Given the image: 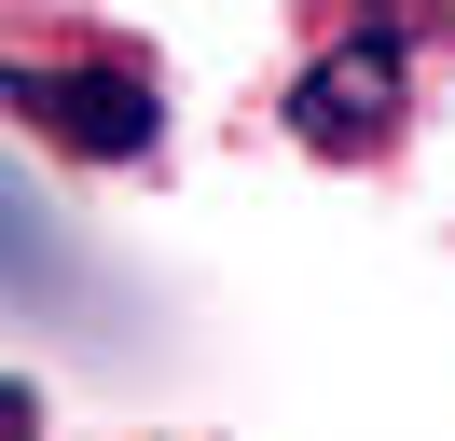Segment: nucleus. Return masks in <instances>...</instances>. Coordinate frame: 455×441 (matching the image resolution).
Masks as SVG:
<instances>
[{"mask_svg":"<svg viewBox=\"0 0 455 441\" xmlns=\"http://www.w3.org/2000/svg\"><path fill=\"white\" fill-rule=\"evenodd\" d=\"M0 110L84 165H152V138H166V97L139 69H0Z\"/></svg>","mask_w":455,"mask_h":441,"instance_id":"f257e3e1","label":"nucleus"},{"mask_svg":"<svg viewBox=\"0 0 455 441\" xmlns=\"http://www.w3.org/2000/svg\"><path fill=\"white\" fill-rule=\"evenodd\" d=\"M290 138H304L317 165H372V152L400 138V42H387V28L331 42L304 83H290Z\"/></svg>","mask_w":455,"mask_h":441,"instance_id":"f03ea898","label":"nucleus"},{"mask_svg":"<svg viewBox=\"0 0 455 441\" xmlns=\"http://www.w3.org/2000/svg\"><path fill=\"white\" fill-rule=\"evenodd\" d=\"M427 14H442V0H359V28H387V42H414Z\"/></svg>","mask_w":455,"mask_h":441,"instance_id":"7ed1b4c3","label":"nucleus"},{"mask_svg":"<svg viewBox=\"0 0 455 441\" xmlns=\"http://www.w3.org/2000/svg\"><path fill=\"white\" fill-rule=\"evenodd\" d=\"M28 413H42V386H0V428H28Z\"/></svg>","mask_w":455,"mask_h":441,"instance_id":"20e7f679","label":"nucleus"}]
</instances>
